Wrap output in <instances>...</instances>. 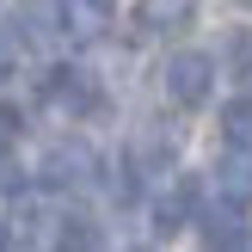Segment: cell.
<instances>
[{
    "instance_id": "11",
    "label": "cell",
    "mask_w": 252,
    "mask_h": 252,
    "mask_svg": "<svg viewBox=\"0 0 252 252\" xmlns=\"http://www.w3.org/2000/svg\"><path fill=\"white\" fill-rule=\"evenodd\" d=\"M86 12H93V19H111V12H117V0H80Z\"/></svg>"
},
{
    "instance_id": "9",
    "label": "cell",
    "mask_w": 252,
    "mask_h": 252,
    "mask_svg": "<svg viewBox=\"0 0 252 252\" xmlns=\"http://www.w3.org/2000/svg\"><path fill=\"white\" fill-rule=\"evenodd\" d=\"M221 129H228V142L252 148V98H234V105H228V117H221Z\"/></svg>"
},
{
    "instance_id": "7",
    "label": "cell",
    "mask_w": 252,
    "mask_h": 252,
    "mask_svg": "<svg viewBox=\"0 0 252 252\" xmlns=\"http://www.w3.org/2000/svg\"><path fill=\"white\" fill-rule=\"evenodd\" d=\"M216 179H221V191L228 197H252V148H240V142H228V154H221V166H216Z\"/></svg>"
},
{
    "instance_id": "10",
    "label": "cell",
    "mask_w": 252,
    "mask_h": 252,
    "mask_svg": "<svg viewBox=\"0 0 252 252\" xmlns=\"http://www.w3.org/2000/svg\"><path fill=\"white\" fill-rule=\"evenodd\" d=\"M228 56H234V74H240V80H252V31H240L228 43Z\"/></svg>"
},
{
    "instance_id": "1",
    "label": "cell",
    "mask_w": 252,
    "mask_h": 252,
    "mask_svg": "<svg viewBox=\"0 0 252 252\" xmlns=\"http://www.w3.org/2000/svg\"><path fill=\"white\" fill-rule=\"evenodd\" d=\"M160 86H166V98L179 111H197L216 93V62H209L203 49H179V56H166V68H160Z\"/></svg>"
},
{
    "instance_id": "8",
    "label": "cell",
    "mask_w": 252,
    "mask_h": 252,
    "mask_svg": "<svg viewBox=\"0 0 252 252\" xmlns=\"http://www.w3.org/2000/svg\"><path fill=\"white\" fill-rule=\"evenodd\" d=\"M56 246H105V234H98L86 216H62V228H56Z\"/></svg>"
},
{
    "instance_id": "3",
    "label": "cell",
    "mask_w": 252,
    "mask_h": 252,
    "mask_svg": "<svg viewBox=\"0 0 252 252\" xmlns=\"http://www.w3.org/2000/svg\"><path fill=\"white\" fill-rule=\"evenodd\" d=\"M12 37H19L25 49H56L62 37H68V0H19Z\"/></svg>"
},
{
    "instance_id": "5",
    "label": "cell",
    "mask_w": 252,
    "mask_h": 252,
    "mask_svg": "<svg viewBox=\"0 0 252 252\" xmlns=\"http://www.w3.org/2000/svg\"><path fill=\"white\" fill-rule=\"evenodd\" d=\"M197 234L209 246H246L252 228H246V203L240 197H216V203H197Z\"/></svg>"
},
{
    "instance_id": "6",
    "label": "cell",
    "mask_w": 252,
    "mask_h": 252,
    "mask_svg": "<svg viewBox=\"0 0 252 252\" xmlns=\"http://www.w3.org/2000/svg\"><path fill=\"white\" fill-rule=\"evenodd\" d=\"M197 0H135V25L142 31H172V25H191Z\"/></svg>"
},
{
    "instance_id": "12",
    "label": "cell",
    "mask_w": 252,
    "mask_h": 252,
    "mask_svg": "<svg viewBox=\"0 0 252 252\" xmlns=\"http://www.w3.org/2000/svg\"><path fill=\"white\" fill-rule=\"evenodd\" d=\"M0 246H12V221L6 216H0Z\"/></svg>"
},
{
    "instance_id": "2",
    "label": "cell",
    "mask_w": 252,
    "mask_h": 252,
    "mask_svg": "<svg viewBox=\"0 0 252 252\" xmlns=\"http://www.w3.org/2000/svg\"><path fill=\"white\" fill-rule=\"evenodd\" d=\"M93 172H98V154L86 142H56L37 160V185L43 191H80V185H93Z\"/></svg>"
},
{
    "instance_id": "4",
    "label": "cell",
    "mask_w": 252,
    "mask_h": 252,
    "mask_svg": "<svg viewBox=\"0 0 252 252\" xmlns=\"http://www.w3.org/2000/svg\"><path fill=\"white\" fill-rule=\"evenodd\" d=\"M43 98L56 111H68V117H86V111H98L105 98H98V80L86 68H49L43 74Z\"/></svg>"
},
{
    "instance_id": "13",
    "label": "cell",
    "mask_w": 252,
    "mask_h": 252,
    "mask_svg": "<svg viewBox=\"0 0 252 252\" xmlns=\"http://www.w3.org/2000/svg\"><path fill=\"white\" fill-rule=\"evenodd\" d=\"M246 6H252V0H246Z\"/></svg>"
}]
</instances>
